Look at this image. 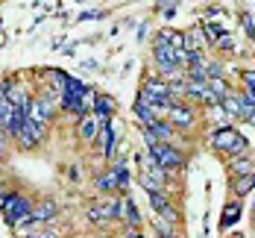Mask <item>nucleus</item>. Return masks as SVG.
Here are the masks:
<instances>
[{
  "instance_id": "nucleus-1",
  "label": "nucleus",
  "mask_w": 255,
  "mask_h": 238,
  "mask_svg": "<svg viewBox=\"0 0 255 238\" xmlns=\"http://www.w3.org/2000/svg\"><path fill=\"white\" fill-rule=\"evenodd\" d=\"M0 212H3V218H6L15 230H21V227H29V224H32V200H26L24 194H18V191L3 194V200H0Z\"/></svg>"
},
{
  "instance_id": "nucleus-2",
  "label": "nucleus",
  "mask_w": 255,
  "mask_h": 238,
  "mask_svg": "<svg viewBox=\"0 0 255 238\" xmlns=\"http://www.w3.org/2000/svg\"><path fill=\"white\" fill-rule=\"evenodd\" d=\"M211 147L220 150V153H226V156H235V159H244L247 150H250L247 138L235 130V127H220V130H214V135H211Z\"/></svg>"
},
{
  "instance_id": "nucleus-3",
  "label": "nucleus",
  "mask_w": 255,
  "mask_h": 238,
  "mask_svg": "<svg viewBox=\"0 0 255 238\" xmlns=\"http://www.w3.org/2000/svg\"><path fill=\"white\" fill-rule=\"evenodd\" d=\"M173 56H176V50L170 47L167 32H158V35H155V41H153V59H155V65H158V71H161V74H167V77L179 74Z\"/></svg>"
},
{
  "instance_id": "nucleus-4",
  "label": "nucleus",
  "mask_w": 255,
  "mask_h": 238,
  "mask_svg": "<svg viewBox=\"0 0 255 238\" xmlns=\"http://www.w3.org/2000/svg\"><path fill=\"white\" fill-rule=\"evenodd\" d=\"M150 156L161 165L164 174H176V171L185 168V159H182V153H179L173 144H153L150 147Z\"/></svg>"
},
{
  "instance_id": "nucleus-5",
  "label": "nucleus",
  "mask_w": 255,
  "mask_h": 238,
  "mask_svg": "<svg viewBox=\"0 0 255 238\" xmlns=\"http://www.w3.org/2000/svg\"><path fill=\"white\" fill-rule=\"evenodd\" d=\"M121 209H124V197L109 194V197H103L97 206H91V209H88V221H91V224L115 221V218H121Z\"/></svg>"
},
{
  "instance_id": "nucleus-6",
  "label": "nucleus",
  "mask_w": 255,
  "mask_h": 238,
  "mask_svg": "<svg viewBox=\"0 0 255 238\" xmlns=\"http://www.w3.org/2000/svg\"><path fill=\"white\" fill-rule=\"evenodd\" d=\"M138 165H141V183L153 185L155 191H164V183H167V174L161 171V165L155 162L150 153H144V156H138Z\"/></svg>"
},
{
  "instance_id": "nucleus-7",
  "label": "nucleus",
  "mask_w": 255,
  "mask_h": 238,
  "mask_svg": "<svg viewBox=\"0 0 255 238\" xmlns=\"http://www.w3.org/2000/svg\"><path fill=\"white\" fill-rule=\"evenodd\" d=\"M85 82L82 79H74L68 77V85H65V94H62V100L59 103L65 106L68 112H74V115H79V103H82V94H85Z\"/></svg>"
},
{
  "instance_id": "nucleus-8",
  "label": "nucleus",
  "mask_w": 255,
  "mask_h": 238,
  "mask_svg": "<svg viewBox=\"0 0 255 238\" xmlns=\"http://www.w3.org/2000/svg\"><path fill=\"white\" fill-rule=\"evenodd\" d=\"M106 124H109V121H103L97 112L82 115V118H79V138H82V141H97V135H100V130Z\"/></svg>"
},
{
  "instance_id": "nucleus-9",
  "label": "nucleus",
  "mask_w": 255,
  "mask_h": 238,
  "mask_svg": "<svg viewBox=\"0 0 255 238\" xmlns=\"http://www.w3.org/2000/svg\"><path fill=\"white\" fill-rule=\"evenodd\" d=\"M50 118H53V100H47V97H35V100H29V121H32V124H38V127L47 130Z\"/></svg>"
},
{
  "instance_id": "nucleus-10",
  "label": "nucleus",
  "mask_w": 255,
  "mask_h": 238,
  "mask_svg": "<svg viewBox=\"0 0 255 238\" xmlns=\"http://www.w3.org/2000/svg\"><path fill=\"white\" fill-rule=\"evenodd\" d=\"M167 124L173 127V130H188V127H194V112L188 109L185 103H173L170 106V112H167Z\"/></svg>"
},
{
  "instance_id": "nucleus-11",
  "label": "nucleus",
  "mask_w": 255,
  "mask_h": 238,
  "mask_svg": "<svg viewBox=\"0 0 255 238\" xmlns=\"http://www.w3.org/2000/svg\"><path fill=\"white\" fill-rule=\"evenodd\" d=\"M41 138H44V127H38V124H32V121L26 118L21 132H18V144H21V147H38Z\"/></svg>"
},
{
  "instance_id": "nucleus-12",
  "label": "nucleus",
  "mask_w": 255,
  "mask_h": 238,
  "mask_svg": "<svg viewBox=\"0 0 255 238\" xmlns=\"http://www.w3.org/2000/svg\"><path fill=\"white\" fill-rule=\"evenodd\" d=\"M141 91H147V94L155 97V100H167V103H173V97H170V91H167V79L147 77V82H144V88H141Z\"/></svg>"
},
{
  "instance_id": "nucleus-13",
  "label": "nucleus",
  "mask_w": 255,
  "mask_h": 238,
  "mask_svg": "<svg viewBox=\"0 0 255 238\" xmlns=\"http://www.w3.org/2000/svg\"><path fill=\"white\" fill-rule=\"evenodd\" d=\"M56 218V203L53 200H38L32 203V224H47Z\"/></svg>"
},
{
  "instance_id": "nucleus-14",
  "label": "nucleus",
  "mask_w": 255,
  "mask_h": 238,
  "mask_svg": "<svg viewBox=\"0 0 255 238\" xmlns=\"http://www.w3.org/2000/svg\"><path fill=\"white\" fill-rule=\"evenodd\" d=\"M144 130L150 132V135H153L158 144H170V141H173V135H176V132H173V127H170L167 121H155V124L144 127Z\"/></svg>"
},
{
  "instance_id": "nucleus-15",
  "label": "nucleus",
  "mask_w": 255,
  "mask_h": 238,
  "mask_svg": "<svg viewBox=\"0 0 255 238\" xmlns=\"http://www.w3.org/2000/svg\"><path fill=\"white\" fill-rule=\"evenodd\" d=\"M115 135H118V124H106L100 130V135H97V144H100V150L106 153V156H112V150H115Z\"/></svg>"
},
{
  "instance_id": "nucleus-16",
  "label": "nucleus",
  "mask_w": 255,
  "mask_h": 238,
  "mask_svg": "<svg viewBox=\"0 0 255 238\" xmlns=\"http://www.w3.org/2000/svg\"><path fill=\"white\" fill-rule=\"evenodd\" d=\"M238 218H241V203H238V197H235V200H229V203L223 206V218H220V227H223V230H229V227L235 224V221H238Z\"/></svg>"
},
{
  "instance_id": "nucleus-17",
  "label": "nucleus",
  "mask_w": 255,
  "mask_h": 238,
  "mask_svg": "<svg viewBox=\"0 0 255 238\" xmlns=\"http://www.w3.org/2000/svg\"><path fill=\"white\" fill-rule=\"evenodd\" d=\"M115 109H118V103H115V97H109V94H100V97H97V106H94V112L100 115L103 121H109Z\"/></svg>"
},
{
  "instance_id": "nucleus-18",
  "label": "nucleus",
  "mask_w": 255,
  "mask_h": 238,
  "mask_svg": "<svg viewBox=\"0 0 255 238\" xmlns=\"http://www.w3.org/2000/svg\"><path fill=\"white\" fill-rule=\"evenodd\" d=\"M253 188H255V171L253 174H247V177H238V183H235V194H238V197H247Z\"/></svg>"
},
{
  "instance_id": "nucleus-19",
  "label": "nucleus",
  "mask_w": 255,
  "mask_h": 238,
  "mask_svg": "<svg viewBox=\"0 0 255 238\" xmlns=\"http://www.w3.org/2000/svg\"><path fill=\"white\" fill-rule=\"evenodd\" d=\"M97 91L94 88H85V94H82V103H79V115H88V112H94V106H97Z\"/></svg>"
},
{
  "instance_id": "nucleus-20",
  "label": "nucleus",
  "mask_w": 255,
  "mask_h": 238,
  "mask_svg": "<svg viewBox=\"0 0 255 238\" xmlns=\"http://www.w3.org/2000/svg\"><path fill=\"white\" fill-rule=\"evenodd\" d=\"M121 215L127 218V224L132 227V230L141 224V218H138V212H135V206H132V200H129V197H124V209H121Z\"/></svg>"
},
{
  "instance_id": "nucleus-21",
  "label": "nucleus",
  "mask_w": 255,
  "mask_h": 238,
  "mask_svg": "<svg viewBox=\"0 0 255 238\" xmlns=\"http://www.w3.org/2000/svg\"><path fill=\"white\" fill-rule=\"evenodd\" d=\"M135 118L144 124V127H150V124H155V115L147 109V106H141V103H135Z\"/></svg>"
},
{
  "instance_id": "nucleus-22",
  "label": "nucleus",
  "mask_w": 255,
  "mask_h": 238,
  "mask_svg": "<svg viewBox=\"0 0 255 238\" xmlns=\"http://www.w3.org/2000/svg\"><path fill=\"white\" fill-rule=\"evenodd\" d=\"M232 174H235V177H247V174H253V165H250L247 159H235V162H232Z\"/></svg>"
},
{
  "instance_id": "nucleus-23",
  "label": "nucleus",
  "mask_w": 255,
  "mask_h": 238,
  "mask_svg": "<svg viewBox=\"0 0 255 238\" xmlns=\"http://www.w3.org/2000/svg\"><path fill=\"white\" fill-rule=\"evenodd\" d=\"M217 50H223V53H229V50H235V35L232 32H223L220 38H217V44H214Z\"/></svg>"
},
{
  "instance_id": "nucleus-24",
  "label": "nucleus",
  "mask_w": 255,
  "mask_h": 238,
  "mask_svg": "<svg viewBox=\"0 0 255 238\" xmlns=\"http://www.w3.org/2000/svg\"><path fill=\"white\" fill-rule=\"evenodd\" d=\"M155 230H158V236L173 238V224H167V221H158V224H155Z\"/></svg>"
},
{
  "instance_id": "nucleus-25",
  "label": "nucleus",
  "mask_w": 255,
  "mask_h": 238,
  "mask_svg": "<svg viewBox=\"0 0 255 238\" xmlns=\"http://www.w3.org/2000/svg\"><path fill=\"white\" fill-rule=\"evenodd\" d=\"M244 91H255V71H244Z\"/></svg>"
},
{
  "instance_id": "nucleus-26",
  "label": "nucleus",
  "mask_w": 255,
  "mask_h": 238,
  "mask_svg": "<svg viewBox=\"0 0 255 238\" xmlns=\"http://www.w3.org/2000/svg\"><path fill=\"white\" fill-rule=\"evenodd\" d=\"M241 103L247 106V109H255V91H244L241 94Z\"/></svg>"
},
{
  "instance_id": "nucleus-27",
  "label": "nucleus",
  "mask_w": 255,
  "mask_h": 238,
  "mask_svg": "<svg viewBox=\"0 0 255 238\" xmlns=\"http://www.w3.org/2000/svg\"><path fill=\"white\" fill-rule=\"evenodd\" d=\"M3 147H6V132H3V127H0V153H3Z\"/></svg>"
},
{
  "instance_id": "nucleus-28",
  "label": "nucleus",
  "mask_w": 255,
  "mask_h": 238,
  "mask_svg": "<svg viewBox=\"0 0 255 238\" xmlns=\"http://www.w3.org/2000/svg\"><path fill=\"white\" fill-rule=\"evenodd\" d=\"M247 121H250V124H253V127H255V112H253V115H250V118H247Z\"/></svg>"
},
{
  "instance_id": "nucleus-29",
  "label": "nucleus",
  "mask_w": 255,
  "mask_h": 238,
  "mask_svg": "<svg viewBox=\"0 0 255 238\" xmlns=\"http://www.w3.org/2000/svg\"><path fill=\"white\" fill-rule=\"evenodd\" d=\"M0 200H3V180H0Z\"/></svg>"
},
{
  "instance_id": "nucleus-30",
  "label": "nucleus",
  "mask_w": 255,
  "mask_h": 238,
  "mask_svg": "<svg viewBox=\"0 0 255 238\" xmlns=\"http://www.w3.org/2000/svg\"><path fill=\"white\" fill-rule=\"evenodd\" d=\"M250 38H253V41H255V32H253V35H250Z\"/></svg>"
},
{
  "instance_id": "nucleus-31",
  "label": "nucleus",
  "mask_w": 255,
  "mask_h": 238,
  "mask_svg": "<svg viewBox=\"0 0 255 238\" xmlns=\"http://www.w3.org/2000/svg\"><path fill=\"white\" fill-rule=\"evenodd\" d=\"M232 238H244V236H232Z\"/></svg>"
},
{
  "instance_id": "nucleus-32",
  "label": "nucleus",
  "mask_w": 255,
  "mask_h": 238,
  "mask_svg": "<svg viewBox=\"0 0 255 238\" xmlns=\"http://www.w3.org/2000/svg\"><path fill=\"white\" fill-rule=\"evenodd\" d=\"M173 238H176V236H173Z\"/></svg>"
}]
</instances>
